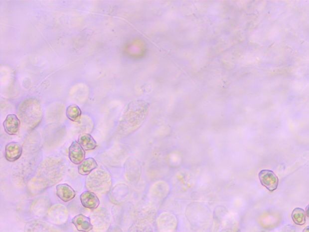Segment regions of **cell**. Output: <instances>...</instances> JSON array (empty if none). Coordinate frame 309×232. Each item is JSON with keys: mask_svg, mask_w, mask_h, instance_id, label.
I'll use <instances>...</instances> for the list:
<instances>
[{"mask_svg": "<svg viewBox=\"0 0 309 232\" xmlns=\"http://www.w3.org/2000/svg\"><path fill=\"white\" fill-rule=\"evenodd\" d=\"M68 170L65 160L59 155H51L40 163L35 174L27 183L31 194H41L61 181Z\"/></svg>", "mask_w": 309, "mask_h": 232, "instance_id": "cell-1", "label": "cell"}, {"mask_svg": "<svg viewBox=\"0 0 309 232\" xmlns=\"http://www.w3.org/2000/svg\"><path fill=\"white\" fill-rule=\"evenodd\" d=\"M149 110L147 102L142 99L131 102L120 119L117 133L120 137L131 135L141 127L147 118Z\"/></svg>", "mask_w": 309, "mask_h": 232, "instance_id": "cell-2", "label": "cell"}, {"mask_svg": "<svg viewBox=\"0 0 309 232\" xmlns=\"http://www.w3.org/2000/svg\"><path fill=\"white\" fill-rule=\"evenodd\" d=\"M18 115L25 128L28 131H32L42 121L43 111L41 102L35 97L25 99L19 106Z\"/></svg>", "mask_w": 309, "mask_h": 232, "instance_id": "cell-3", "label": "cell"}, {"mask_svg": "<svg viewBox=\"0 0 309 232\" xmlns=\"http://www.w3.org/2000/svg\"><path fill=\"white\" fill-rule=\"evenodd\" d=\"M24 154V157L17 162L12 169L13 180L19 186L27 184L32 178L42 157L40 151Z\"/></svg>", "mask_w": 309, "mask_h": 232, "instance_id": "cell-4", "label": "cell"}, {"mask_svg": "<svg viewBox=\"0 0 309 232\" xmlns=\"http://www.w3.org/2000/svg\"><path fill=\"white\" fill-rule=\"evenodd\" d=\"M112 178L110 173L104 168H97L88 175L85 180V188L87 191L107 196L112 187Z\"/></svg>", "mask_w": 309, "mask_h": 232, "instance_id": "cell-5", "label": "cell"}, {"mask_svg": "<svg viewBox=\"0 0 309 232\" xmlns=\"http://www.w3.org/2000/svg\"><path fill=\"white\" fill-rule=\"evenodd\" d=\"M65 130L61 125H47L43 131V143L45 148H52L59 144L64 138Z\"/></svg>", "mask_w": 309, "mask_h": 232, "instance_id": "cell-6", "label": "cell"}, {"mask_svg": "<svg viewBox=\"0 0 309 232\" xmlns=\"http://www.w3.org/2000/svg\"><path fill=\"white\" fill-rule=\"evenodd\" d=\"M91 220L94 230L98 232H105L110 227L111 216L107 209L97 208L91 213Z\"/></svg>", "mask_w": 309, "mask_h": 232, "instance_id": "cell-7", "label": "cell"}, {"mask_svg": "<svg viewBox=\"0 0 309 232\" xmlns=\"http://www.w3.org/2000/svg\"><path fill=\"white\" fill-rule=\"evenodd\" d=\"M51 206V202L49 198L41 196L33 200L30 208L31 217L36 220H41L47 217Z\"/></svg>", "mask_w": 309, "mask_h": 232, "instance_id": "cell-8", "label": "cell"}, {"mask_svg": "<svg viewBox=\"0 0 309 232\" xmlns=\"http://www.w3.org/2000/svg\"><path fill=\"white\" fill-rule=\"evenodd\" d=\"M125 178L131 184L139 182L141 176V165L137 159L129 158L125 164Z\"/></svg>", "mask_w": 309, "mask_h": 232, "instance_id": "cell-9", "label": "cell"}, {"mask_svg": "<svg viewBox=\"0 0 309 232\" xmlns=\"http://www.w3.org/2000/svg\"><path fill=\"white\" fill-rule=\"evenodd\" d=\"M48 220L53 224L64 225L68 220V211L64 206L55 205L51 208L47 216Z\"/></svg>", "mask_w": 309, "mask_h": 232, "instance_id": "cell-10", "label": "cell"}, {"mask_svg": "<svg viewBox=\"0 0 309 232\" xmlns=\"http://www.w3.org/2000/svg\"><path fill=\"white\" fill-rule=\"evenodd\" d=\"M24 232H62L61 229L51 223L41 220H33L27 223Z\"/></svg>", "mask_w": 309, "mask_h": 232, "instance_id": "cell-11", "label": "cell"}, {"mask_svg": "<svg viewBox=\"0 0 309 232\" xmlns=\"http://www.w3.org/2000/svg\"><path fill=\"white\" fill-rule=\"evenodd\" d=\"M259 177L261 184L268 190L273 192L277 190L279 185V178L273 171L262 170L260 172Z\"/></svg>", "mask_w": 309, "mask_h": 232, "instance_id": "cell-12", "label": "cell"}, {"mask_svg": "<svg viewBox=\"0 0 309 232\" xmlns=\"http://www.w3.org/2000/svg\"><path fill=\"white\" fill-rule=\"evenodd\" d=\"M68 157L73 164L80 165L84 161L85 157V151L78 142L74 141L68 148Z\"/></svg>", "mask_w": 309, "mask_h": 232, "instance_id": "cell-13", "label": "cell"}, {"mask_svg": "<svg viewBox=\"0 0 309 232\" xmlns=\"http://www.w3.org/2000/svg\"><path fill=\"white\" fill-rule=\"evenodd\" d=\"M23 148L18 142H10L5 146L4 156L8 162H14L21 158Z\"/></svg>", "mask_w": 309, "mask_h": 232, "instance_id": "cell-14", "label": "cell"}, {"mask_svg": "<svg viewBox=\"0 0 309 232\" xmlns=\"http://www.w3.org/2000/svg\"><path fill=\"white\" fill-rule=\"evenodd\" d=\"M122 150H117V149H112V150H108L104 152L99 156V159L101 162L105 163L109 166H117L119 165L120 162H122ZM122 156V155H121Z\"/></svg>", "mask_w": 309, "mask_h": 232, "instance_id": "cell-15", "label": "cell"}, {"mask_svg": "<svg viewBox=\"0 0 309 232\" xmlns=\"http://www.w3.org/2000/svg\"><path fill=\"white\" fill-rule=\"evenodd\" d=\"M21 125V120L15 114H8L3 122L4 130L11 136L16 135L18 133Z\"/></svg>", "mask_w": 309, "mask_h": 232, "instance_id": "cell-16", "label": "cell"}, {"mask_svg": "<svg viewBox=\"0 0 309 232\" xmlns=\"http://www.w3.org/2000/svg\"><path fill=\"white\" fill-rule=\"evenodd\" d=\"M80 200L84 208L92 210L98 208L100 205L98 197L95 193L89 191L84 192L80 196Z\"/></svg>", "mask_w": 309, "mask_h": 232, "instance_id": "cell-17", "label": "cell"}, {"mask_svg": "<svg viewBox=\"0 0 309 232\" xmlns=\"http://www.w3.org/2000/svg\"><path fill=\"white\" fill-rule=\"evenodd\" d=\"M40 136L36 131L31 133L24 143V154L36 153L39 150Z\"/></svg>", "mask_w": 309, "mask_h": 232, "instance_id": "cell-18", "label": "cell"}, {"mask_svg": "<svg viewBox=\"0 0 309 232\" xmlns=\"http://www.w3.org/2000/svg\"><path fill=\"white\" fill-rule=\"evenodd\" d=\"M56 195L62 202L67 203L76 197V192L70 185L64 183L56 186Z\"/></svg>", "mask_w": 309, "mask_h": 232, "instance_id": "cell-19", "label": "cell"}, {"mask_svg": "<svg viewBox=\"0 0 309 232\" xmlns=\"http://www.w3.org/2000/svg\"><path fill=\"white\" fill-rule=\"evenodd\" d=\"M75 226L77 230L81 232H89L93 229L90 218L86 217L82 214L77 215L71 221Z\"/></svg>", "mask_w": 309, "mask_h": 232, "instance_id": "cell-20", "label": "cell"}, {"mask_svg": "<svg viewBox=\"0 0 309 232\" xmlns=\"http://www.w3.org/2000/svg\"><path fill=\"white\" fill-rule=\"evenodd\" d=\"M98 168L96 160L92 157L85 159L78 167V173L82 176H88Z\"/></svg>", "mask_w": 309, "mask_h": 232, "instance_id": "cell-21", "label": "cell"}, {"mask_svg": "<svg viewBox=\"0 0 309 232\" xmlns=\"http://www.w3.org/2000/svg\"><path fill=\"white\" fill-rule=\"evenodd\" d=\"M77 142L85 151L94 150L97 147L96 140L90 134L82 133L80 134Z\"/></svg>", "mask_w": 309, "mask_h": 232, "instance_id": "cell-22", "label": "cell"}, {"mask_svg": "<svg viewBox=\"0 0 309 232\" xmlns=\"http://www.w3.org/2000/svg\"><path fill=\"white\" fill-rule=\"evenodd\" d=\"M66 115L71 121L77 122L80 121L82 115V111L78 106L71 105L67 108Z\"/></svg>", "mask_w": 309, "mask_h": 232, "instance_id": "cell-23", "label": "cell"}, {"mask_svg": "<svg viewBox=\"0 0 309 232\" xmlns=\"http://www.w3.org/2000/svg\"><path fill=\"white\" fill-rule=\"evenodd\" d=\"M291 217L295 224L297 225L303 226L306 223V212L302 208L295 209L292 213Z\"/></svg>", "mask_w": 309, "mask_h": 232, "instance_id": "cell-24", "label": "cell"}, {"mask_svg": "<svg viewBox=\"0 0 309 232\" xmlns=\"http://www.w3.org/2000/svg\"><path fill=\"white\" fill-rule=\"evenodd\" d=\"M173 218L170 219H163L161 222H159L158 228L161 232H172L176 226L175 221L173 220Z\"/></svg>", "mask_w": 309, "mask_h": 232, "instance_id": "cell-25", "label": "cell"}, {"mask_svg": "<svg viewBox=\"0 0 309 232\" xmlns=\"http://www.w3.org/2000/svg\"><path fill=\"white\" fill-rule=\"evenodd\" d=\"M130 232H151L149 231L147 228L142 227V226H136L132 229Z\"/></svg>", "mask_w": 309, "mask_h": 232, "instance_id": "cell-26", "label": "cell"}, {"mask_svg": "<svg viewBox=\"0 0 309 232\" xmlns=\"http://www.w3.org/2000/svg\"><path fill=\"white\" fill-rule=\"evenodd\" d=\"M279 232H297L296 229H295L293 226L290 225H286L283 226V227L280 229Z\"/></svg>", "mask_w": 309, "mask_h": 232, "instance_id": "cell-27", "label": "cell"}, {"mask_svg": "<svg viewBox=\"0 0 309 232\" xmlns=\"http://www.w3.org/2000/svg\"><path fill=\"white\" fill-rule=\"evenodd\" d=\"M305 212L306 216L309 217V205L306 207Z\"/></svg>", "mask_w": 309, "mask_h": 232, "instance_id": "cell-28", "label": "cell"}, {"mask_svg": "<svg viewBox=\"0 0 309 232\" xmlns=\"http://www.w3.org/2000/svg\"><path fill=\"white\" fill-rule=\"evenodd\" d=\"M303 232H309V226H307V227L304 229V230L303 231Z\"/></svg>", "mask_w": 309, "mask_h": 232, "instance_id": "cell-29", "label": "cell"}]
</instances>
